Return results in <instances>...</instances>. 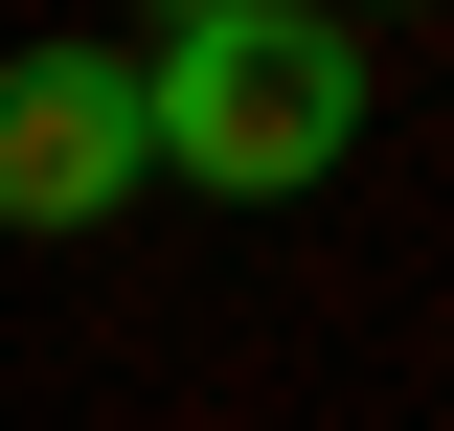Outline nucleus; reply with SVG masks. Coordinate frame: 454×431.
Listing matches in <instances>:
<instances>
[{"label":"nucleus","instance_id":"1","mask_svg":"<svg viewBox=\"0 0 454 431\" xmlns=\"http://www.w3.org/2000/svg\"><path fill=\"white\" fill-rule=\"evenodd\" d=\"M340 137H364V46L318 0H205L137 46V160L205 205H295V182H340Z\"/></svg>","mask_w":454,"mask_h":431},{"label":"nucleus","instance_id":"2","mask_svg":"<svg viewBox=\"0 0 454 431\" xmlns=\"http://www.w3.org/2000/svg\"><path fill=\"white\" fill-rule=\"evenodd\" d=\"M137 182V46H0V227H91Z\"/></svg>","mask_w":454,"mask_h":431}]
</instances>
